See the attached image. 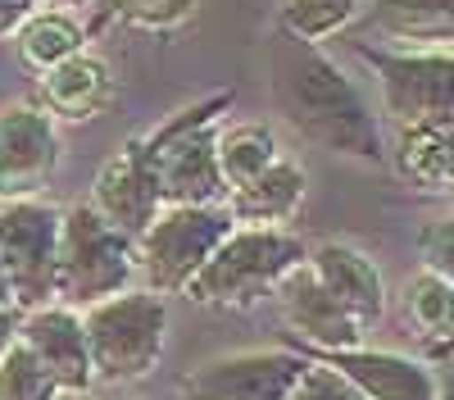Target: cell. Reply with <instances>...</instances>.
Masks as SVG:
<instances>
[{
	"mask_svg": "<svg viewBox=\"0 0 454 400\" xmlns=\"http://www.w3.org/2000/svg\"><path fill=\"white\" fill-rule=\"evenodd\" d=\"M278 105L295 132L332 155H350L364 164L387 160V141L377 128L364 91L346 78V68L327 59L314 42H291L278 55Z\"/></svg>",
	"mask_w": 454,
	"mask_h": 400,
	"instance_id": "obj_1",
	"label": "cell"
},
{
	"mask_svg": "<svg viewBox=\"0 0 454 400\" xmlns=\"http://www.w3.org/2000/svg\"><path fill=\"white\" fill-rule=\"evenodd\" d=\"M78 314L96 382H141L145 373H155L168 341V301L160 291L128 286Z\"/></svg>",
	"mask_w": 454,
	"mask_h": 400,
	"instance_id": "obj_3",
	"label": "cell"
},
{
	"mask_svg": "<svg viewBox=\"0 0 454 400\" xmlns=\"http://www.w3.org/2000/svg\"><path fill=\"white\" fill-rule=\"evenodd\" d=\"M445 196H450V200H454V177H450V187H445Z\"/></svg>",
	"mask_w": 454,
	"mask_h": 400,
	"instance_id": "obj_33",
	"label": "cell"
},
{
	"mask_svg": "<svg viewBox=\"0 0 454 400\" xmlns=\"http://www.w3.org/2000/svg\"><path fill=\"white\" fill-rule=\"evenodd\" d=\"M59 169V132L42 105L0 109V200L42 196Z\"/></svg>",
	"mask_w": 454,
	"mask_h": 400,
	"instance_id": "obj_10",
	"label": "cell"
},
{
	"mask_svg": "<svg viewBox=\"0 0 454 400\" xmlns=\"http://www.w3.org/2000/svg\"><path fill=\"white\" fill-rule=\"evenodd\" d=\"M404 314L423 337H450L454 333V282L436 273H413L404 282Z\"/></svg>",
	"mask_w": 454,
	"mask_h": 400,
	"instance_id": "obj_22",
	"label": "cell"
},
{
	"mask_svg": "<svg viewBox=\"0 0 454 400\" xmlns=\"http://www.w3.org/2000/svg\"><path fill=\"white\" fill-rule=\"evenodd\" d=\"M395 164L400 173L423 192H441L454 177V123H413L400 128L395 141Z\"/></svg>",
	"mask_w": 454,
	"mask_h": 400,
	"instance_id": "obj_19",
	"label": "cell"
},
{
	"mask_svg": "<svg viewBox=\"0 0 454 400\" xmlns=\"http://www.w3.org/2000/svg\"><path fill=\"white\" fill-rule=\"evenodd\" d=\"M137 278V241L109 228L105 218L78 200L59 214V260H55V301L87 310L105 296H119Z\"/></svg>",
	"mask_w": 454,
	"mask_h": 400,
	"instance_id": "obj_4",
	"label": "cell"
},
{
	"mask_svg": "<svg viewBox=\"0 0 454 400\" xmlns=\"http://www.w3.org/2000/svg\"><path fill=\"white\" fill-rule=\"evenodd\" d=\"M314 364L332 369L359 400H436L441 382L427 364L409 359L400 350H372V346H346V350H318Z\"/></svg>",
	"mask_w": 454,
	"mask_h": 400,
	"instance_id": "obj_12",
	"label": "cell"
},
{
	"mask_svg": "<svg viewBox=\"0 0 454 400\" xmlns=\"http://www.w3.org/2000/svg\"><path fill=\"white\" fill-rule=\"evenodd\" d=\"M419 260L427 273L454 282V218H432L419 232Z\"/></svg>",
	"mask_w": 454,
	"mask_h": 400,
	"instance_id": "obj_26",
	"label": "cell"
},
{
	"mask_svg": "<svg viewBox=\"0 0 454 400\" xmlns=\"http://www.w3.org/2000/svg\"><path fill=\"white\" fill-rule=\"evenodd\" d=\"M59 214L46 200H0V264L10 278L14 310H36L55 301V260H59Z\"/></svg>",
	"mask_w": 454,
	"mask_h": 400,
	"instance_id": "obj_8",
	"label": "cell"
},
{
	"mask_svg": "<svg viewBox=\"0 0 454 400\" xmlns=\"http://www.w3.org/2000/svg\"><path fill=\"white\" fill-rule=\"evenodd\" d=\"M87 205L105 218L109 228H119V232L132 237V241H137L150 224H155V214L164 209V200H160L155 169H150L145 137H132L119 155L100 164Z\"/></svg>",
	"mask_w": 454,
	"mask_h": 400,
	"instance_id": "obj_11",
	"label": "cell"
},
{
	"mask_svg": "<svg viewBox=\"0 0 454 400\" xmlns=\"http://www.w3.org/2000/svg\"><path fill=\"white\" fill-rule=\"evenodd\" d=\"M14 42H19V59L36 73H46L55 64H64L68 55H78L82 51V27L73 23L68 14L59 10H32L19 32H14Z\"/></svg>",
	"mask_w": 454,
	"mask_h": 400,
	"instance_id": "obj_21",
	"label": "cell"
},
{
	"mask_svg": "<svg viewBox=\"0 0 454 400\" xmlns=\"http://www.w3.org/2000/svg\"><path fill=\"white\" fill-rule=\"evenodd\" d=\"M368 19L391 42L454 51V0H372Z\"/></svg>",
	"mask_w": 454,
	"mask_h": 400,
	"instance_id": "obj_18",
	"label": "cell"
},
{
	"mask_svg": "<svg viewBox=\"0 0 454 400\" xmlns=\"http://www.w3.org/2000/svg\"><path fill=\"white\" fill-rule=\"evenodd\" d=\"M114 96V73L105 59L78 51L64 64L42 73V109L51 119H68V123H87Z\"/></svg>",
	"mask_w": 454,
	"mask_h": 400,
	"instance_id": "obj_16",
	"label": "cell"
},
{
	"mask_svg": "<svg viewBox=\"0 0 454 400\" xmlns=\"http://www.w3.org/2000/svg\"><path fill=\"white\" fill-rule=\"evenodd\" d=\"M59 400H68V396H59ZM73 400H82V396H73Z\"/></svg>",
	"mask_w": 454,
	"mask_h": 400,
	"instance_id": "obj_34",
	"label": "cell"
},
{
	"mask_svg": "<svg viewBox=\"0 0 454 400\" xmlns=\"http://www.w3.org/2000/svg\"><path fill=\"white\" fill-rule=\"evenodd\" d=\"M105 5L123 23L145 27V32H168L196 14V0H105Z\"/></svg>",
	"mask_w": 454,
	"mask_h": 400,
	"instance_id": "obj_25",
	"label": "cell"
},
{
	"mask_svg": "<svg viewBox=\"0 0 454 400\" xmlns=\"http://www.w3.org/2000/svg\"><path fill=\"white\" fill-rule=\"evenodd\" d=\"M55 5H64V10H73V5H87V0H55Z\"/></svg>",
	"mask_w": 454,
	"mask_h": 400,
	"instance_id": "obj_32",
	"label": "cell"
},
{
	"mask_svg": "<svg viewBox=\"0 0 454 400\" xmlns=\"http://www.w3.org/2000/svg\"><path fill=\"white\" fill-rule=\"evenodd\" d=\"M305 264L318 273V282L332 291L364 333H372L387 314V282H382V269H377L359 246H346V241H323L305 255Z\"/></svg>",
	"mask_w": 454,
	"mask_h": 400,
	"instance_id": "obj_15",
	"label": "cell"
},
{
	"mask_svg": "<svg viewBox=\"0 0 454 400\" xmlns=\"http://www.w3.org/2000/svg\"><path fill=\"white\" fill-rule=\"evenodd\" d=\"M232 105L227 96H209L192 109H177V114L145 137L150 151V169L160 182V200L164 205H218L227 200L223 173H218V109Z\"/></svg>",
	"mask_w": 454,
	"mask_h": 400,
	"instance_id": "obj_5",
	"label": "cell"
},
{
	"mask_svg": "<svg viewBox=\"0 0 454 400\" xmlns=\"http://www.w3.org/2000/svg\"><path fill=\"white\" fill-rule=\"evenodd\" d=\"M436 400H454V382H445V387L436 391Z\"/></svg>",
	"mask_w": 454,
	"mask_h": 400,
	"instance_id": "obj_31",
	"label": "cell"
},
{
	"mask_svg": "<svg viewBox=\"0 0 454 400\" xmlns=\"http://www.w3.org/2000/svg\"><path fill=\"white\" fill-rule=\"evenodd\" d=\"M36 10V0H0V36L19 32V23Z\"/></svg>",
	"mask_w": 454,
	"mask_h": 400,
	"instance_id": "obj_28",
	"label": "cell"
},
{
	"mask_svg": "<svg viewBox=\"0 0 454 400\" xmlns=\"http://www.w3.org/2000/svg\"><path fill=\"white\" fill-rule=\"evenodd\" d=\"M377 73L382 109L400 123H454V51L445 46H409V51H372L355 46Z\"/></svg>",
	"mask_w": 454,
	"mask_h": 400,
	"instance_id": "obj_7",
	"label": "cell"
},
{
	"mask_svg": "<svg viewBox=\"0 0 454 400\" xmlns=\"http://www.w3.org/2000/svg\"><path fill=\"white\" fill-rule=\"evenodd\" d=\"M305 369L309 355L300 350H237L192 369L173 400H286Z\"/></svg>",
	"mask_w": 454,
	"mask_h": 400,
	"instance_id": "obj_9",
	"label": "cell"
},
{
	"mask_svg": "<svg viewBox=\"0 0 454 400\" xmlns=\"http://www.w3.org/2000/svg\"><path fill=\"white\" fill-rule=\"evenodd\" d=\"M309 246L291 228H250L237 224L218 241V250L186 282L182 296L209 310H250L254 301L273 296L278 282L305 260Z\"/></svg>",
	"mask_w": 454,
	"mask_h": 400,
	"instance_id": "obj_2",
	"label": "cell"
},
{
	"mask_svg": "<svg viewBox=\"0 0 454 400\" xmlns=\"http://www.w3.org/2000/svg\"><path fill=\"white\" fill-rule=\"evenodd\" d=\"M305 187L309 177L305 169H300L295 160L278 155L269 169H263L259 177H250L246 187L227 192V209H232L237 224H250V228H282L295 218V209L305 205Z\"/></svg>",
	"mask_w": 454,
	"mask_h": 400,
	"instance_id": "obj_17",
	"label": "cell"
},
{
	"mask_svg": "<svg viewBox=\"0 0 454 400\" xmlns=\"http://www.w3.org/2000/svg\"><path fill=\"white\" fill-rule=\"evenodd\" d=\"M286 400H359V396H355L346 382H340L332 369H323V364H314V359H309L305 378L295 382V391H291Z\"/></svg>",
	"mask_w": 454,
	"mask_h": 400,
	"instance_id": "obj_27",
	"label": "cell"
},
{
	"mask_svg": "<svg viewBox=\"0 0 454 400\" xmlns=\"http://www.w3.org/2000/svg\"><path fill=\"white\" fill-rule=\"evenodd\" d=\"M59 382L19 337L0 355V400H59Z\"/></svg>",
	"mask_w": 454,
	"mask_h": 400,
	"instance_id": "obj_24",
	"label": "cell"
},
{
	"mask_svg": "<svg viewBox=\"0 0 454 400\" xmlns=\"http://www.w3.org/2000/svg\"><path fill=\"white\" fill-rule=\"evenodd\" d=\"M237 228L232 209L218 205H164L137 237V273L160 296H182L186 282L218 250V241Z\"/></svg>",
	"mask_w": 454,
	"mask_h": 400,
	"instance_id": "obj_6",
	"label": "cell"
},
{
	"mask_svg": "<svg viewBox=\"0 0 454 400\" xmlns=\"http://www.w3.org/2000/svg\"><path fill=\"white\" fill-rule=\"evenodd\" d=\"M359 14V0H282V32L291 42H327L346 32Z\"/></svg>",
	"mask_w": 454,
	"mask_h": 400,
	"instance_id": "obj_23",
	"label": "cell"
},
{
	"mask_svg": "<svg viewBox=\"0 0 454 400\" xmlns=\"http://www.w3.org/2000/svg\"><path fill=\"white\" fill-rule=\"evenodd\" d=\"M0 305H14V301H10V278H5V264H0Z\"/></svg>",
	"mask_w": 454,
	"mask_h": 400,
	"instance_id": "obj_30",
	"label": "cell"
},
{
	"mask_svg": "<svg viewBox=\"0 0 454 400\" xmlns=\"http://www.w3.org/2000/svg\"><path fill=\"white\" fill-rule=\"evenodd\" d=\"M278 305H282V323L309 346V355L318 350H346L364 341V327L340 310V301L318 282V273L300 260L282 282H278Z\"/></svg>",
	"mask_w": 454,
	"mask_h": 400,
	"instance_id": "obj_14",
	"label": "cell"
},
{
	"mask_svg": "<svg viewBox=\"0 0 454 400\" xmlns=\"http://www.w3.org/2000/svg\"><path fill=\"white\" fill-rule=\"evenodd\" d=\"M14 337L46 364L64 396H87L91 391L96 373H91V350H87V333H82L78 310H68L59 301L23 310Z\"/></svg>",
	"mask_w": 454,
	"mask_h": 400,
	"instance_id": "obj_13",
	"label": "cell"
},
{
	"mask_svg": "<svg viewBox=\"0 0 454 400\" xmlns=\"http://www.w3.org/2000/svg\"><path fill=\"white\" fill-rule=\"evenodd\" d=\"M214 151H218L223 187L237 192V187H246L250 177H259L263 169L282 155V145H278L273 128H263V123H237V128H218Z\"/></svg>",
	"mask_w": 454,
	"mask_h": 400,
	"instance_id": "obj_20",
	"label": "cell"
},
{
	"mask_svg": "<svg viewBox=\"0 0 454 400\" xmlns=\"http://www.w3.org/2000/svg\"><path fill=\"white\" fill-rule=\"evenodd\" d=\"M19 333V310L14 305H0V355H5V346L14 341Z\"/></svg>",
	"mask_w": 454,
	"mask_h": 400,
	"instance_id": "obj_29",
	"label": "cell"
}]
</instances>
